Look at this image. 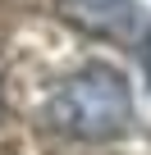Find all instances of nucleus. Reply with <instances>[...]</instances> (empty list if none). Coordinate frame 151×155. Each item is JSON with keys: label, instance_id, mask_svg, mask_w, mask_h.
Segmentation results:
<instances>
[{"label": "nucleus", "instance_id": "1", "mask_svg": "<svg viewBox=\"0 0 151 155\" xmlns=\"http://www.w3.org/2000/svg\"><path fill=\"white\" fill-rule=\"evenodd\" d=\"M46 119L78 137V141H110L124 137L133 128V91L128 78L110 64H83L69 78H60L50 101H46Z\"/></svg>", "mask_w": 151, "mask_h": 155}, {"label": "nucleus", "instance_id": "2", "mask_svg": "<svg viewBox=\"0 0 151 155\" xmlns=\"http://www.w3.org/2000/svg\"><path fill=\"white\" fill-rule=\"evenodd\" d=\"M55 9H60L64 23H73L87 37L151 55V23H146L137 0H55Z\"/></svg>", "mask_w": 151, "mask_h": 155}, {"label": "nucleus", "instance_id": "3", "mask_svg": "<svg viewBox=\"0 0 151 155\" xmlns=\"http://www.w3.org/2000/svg\"><path fill=\"white\" fill-rule=\"evenodd\" d=\"M0 110H5V87H0Z\"/></svg>", "mask_w": 151, "mask_h": 155}]
</instances>
